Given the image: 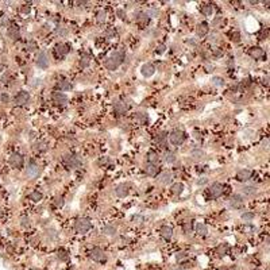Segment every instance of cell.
I'll return each mask as SVG.
<instances>
[{
  "instance_id": "obj_1",
  "label": "cell",
  "mask_w": 270,
  "mask_h": 270,
  "mask_svg": "<svg viewBox=\"0 0 270 270\" xmlns=\"http://www.w3.org/2000/svg\"><path fill=\"white\" fill-rule=\"evenodd\" d=\"M124 61V53L123 51H115L113 54H111L105 61V68L108 70H116L118 68L123 64Z\"/></svg>"
},
{
  "instance_id": "obj_2",
  "label": "cell",
  "mask_w": 270,
  "mask_h": 270,
  "mask_svg": "<svg viewBox=\"0 0 270 270\" xmlns=\"http://www.w3.org/2000/svg\"><path fill=\"white\" fill-rule=\"evenodd\" d=\"M75 228H76L77 232H80V234H85V232H88L92 228V223H91V220L89 219L80 218V219L76 220Z\"/></svg>"
},
{
  "instance_id": "obj_3",
  "label": "cell",
  "mask_w": 270,
  "mask_h": 270,
  "mask_svg": "<svg viewBox=\"0 0 270 270\" xmlns=\"http://www.w3.org/2000/svg\"><path fill=\"white\" fill-rule=\"evenodd\" d=\"M169 139L174 146H180L184 143V141H185V134H184L181 130H174V131L169 135Z\"/></svg>"
},
{
  "instance_id": "obj_4",
  "label": "cell",
  "mask_w": 270,
  "mask_h": 270,
  "mask_svg": "<svg viewBox=\"0 0 270 270\" xmlns=\"http://www.w3.org/2000/svg\"><path fill=\"white\" fill-rule=\"evenodd\" d=\"M15 104L19 105V107H23V105H27V103L30 101V95H28V92L26 91H20L18 95L15 96Z\"/></svg>"
},
{
  "instance_id": "obj_5",
  "label": "cell",
  "mask_w": 270,
  "mask_h": 270,
  "mask_svg": "<svg viewBox=\"0 0 270 270\" xmlns=\"http://www.w3.org/2000/svg\"><path fill=\"white\" fill-rule=\"evenodd\" d=\"M91 257H92V259L97 261V262H105V261H107V255H105V253L99 247L92 248Z\"/></svg>"
},
{
  "instance_id": "obj_6",
  "label": "cell",
  "mask_w": 270,
  "mask_h": 270,
  "mask_svg": "<svg viewBox=\"0 0 270 270\" xmlns=\"http://www.w3.org/2000/svg\"><path fill=\"white\" fill-rule=\"evenodd\" d=\"M36 65L41 69H46L49 66V57L45 51H39L36 54Z\"/></svg>"
},
{
  "instance_id": "obj_7",
  "label": "cell",
  "mask_w": 270,
  "mask_h": 270,
  "mask_svg": "<svg viewBox=\"0 0 270 270\" xmlns=\"http://www.w3.org/2000/svg\"><path fill=\"white\" fill-rule=\"evenodd\" d=\"M64 161L66 163V166H69V167H79L81 165V161L73 154H66L64 157Z\"/></svg>"
},
{
  "instance_id": "obj_8",
  "label": "cell",
  "mask_w": 270,
  "mask_h": 270,
  "mask_svg": "<svg viewBox=\"0 0 270 270\" xmlns=\"http://www.w3.org/2000/svg\"><path fill=\"white\" fill-rule=\"evenodd\" d=\"M222 193H223V185L222 184H219V182L212 184L211 189H210V196L211 197L212 199H218V197L222 196Z\"/></svg>"
},
{
  "instance_id": "obj_9",
  "label": "cell",
  "mask_w": 270,
  "mask_h": 270,
  "mask_svg": "<svg viewBox=\"0 0 270 270\" xmlns=\"http://www.w3.org/2000/svg\"><path fill=\"white\" fill-rule=\"evenodd\" d=\"M10 163L16 169H20L23 166V157L19 153H12L10 157Z\"/></svg>"
},
{
  "instance_id": "obj_10",
  "label": "cell",
  "mask_w": 270,
  "mask_h": 270,
  "mask_svg": "<svg viewBox=\"0 0 270 270\" xmlns=\"http://www.w3.org/2000/svg\"><path fill=\"white\" fill-rule=\"evenodd\" d=\"M53 101L57 105H66L68 104V96L62 92H55L53 93Z\"/></svg>"
},
{
  "instance_id": "obj_11",
  "label": "cell",
  "mask_w": 270,
  "mask_h": 270,
  "mask_svg": "<svg viewBox=\"0 0 270 270\" xmlns=\"http://www.w3.org/2000/svg\"><path fill=\"white\" fill-rule=\"evenodd\" d=\"M69 50H70V47H69L68 45H65V43H57L55 47H54V54H55L57 57H64V55L68 54Z\"/></svg>"
},
{
  "instance_id": "obj_12",
  "label": "cell",
  "mask_w": 270,
  "mask_h": 270,
  "mask_svg": "<svg viewBox=\"0 0 270 270\" xmlns=\"http://www.w3.org/2000/svg\"><path fill=\"white\" fill-rule=\"evenodd\" d=\"M243 204H244V201H243V197L240 195H232L231 196V199H230V205L232 207V208H236V210H239V208H242L243 207Z\"/></svg>"
},
{
  "instance_id": "obj_13",
  "label": "cell",
  "mask_w": 270,
  "mask_h": 270,
  "mask_svg": "<svg viewBox=\"0 0 270 270\" xmlns=\"http://www.w3.org/2000/svg\"><path fill=\"white\" fill-rule=\"evenodd\" d=\"M39 174V166L36 165V163L31 162L30 165L27 166V170H26V176L28 178H35L36 176Z\"/></svg>"
},
{
  "instance_id": "obj_14",
  "label": "cell",
  "mask_w": 270,
  "mask_h": 270,
  "mask_svg": "<svg viewBox=\"0 0 270 270\" xmlns=\"http://www.w3.org/2000/svg\"><path fill=\"white\" fill-rule=\"evenodd\" d=\"M158 166H157V163H150V162H147L146 165H145V173L147 174V176H151V177H154V176H157V173H158Z\"/></svg>"
},
{
  "instance_id": "obj_15",
  "label": "cell",
  "mask_w": 270,
  "mask_h": 270,
  "mask_svg": "<svg viewBox=\"0 0 270 270\" xmlns=\"http://www.w3.org/2000/svg\"><path fill=\"white\" fill-rule=\"evenodd\" d=\"M157 180H158V182H161V184H169V182H171V180H173V174L170 173V171H162L161 174L157 177Z\"/></svg>"
},
{
  "instance_id": "obj_16",
  "label": "cell",
  "mask_w": 270,
  "mask_h": 270,
  "mask_svg": "<svg viewBox=\"0 0 270 270\" xmlns=\"http://www.w3.org/2000/svg\"><path fill=\"white\" fill-rule=\"evenodd\" d=\"M141 72H142V75L145 76V77H151V76L154 75V72H155V68H154L153 64H145L142 66Z\"/></svg>"
},
{
  "instance_id": "obj_17",
  "label": "cell",
  "mask_w": 270,
  "mask_h": 270,
  "mask_svg": "<svg viewBox=\"0 0 270 270\" xmlns=\"http://www.w3.org/2000/svg\"><path fill=\"white\" fill-rule=\"evenodd\" d=\"M208 31H210V24H208L207 22H201L197 26V30H196V34H197L199 36H204L208 34Z\"/></svg>"
},
{
  "instance_id": "obj_18",
  "label": "cell",
  "mask_w": 270,
  "mask_h": 270,
  "mask_svg": "<svg viewBox=\"0 0 270 270\" xmlns=\"http://www.w3.org/2000/svg\"><path fill=\"white\" fill-rule=\"evenodd\" d=\"M250 55L255 60H261L265 57V50L262 47H253L250 49Z\"/></svg>"
},
{
  "instance_id": "obj_19",
  "label": "cell",
  "mask_w": 270,
  "mask_h": 270,
  "mask_svg": "<svg viewBox=\"0 0 270 270\" xmlns=\"http://www.w3.org/2000/svg\"><path fill=\"white\" fill-rule=\"evenodd\" d=\"M115 192H116V195L119 196V197H126V196L128 195V185H126V184H120V185H118L116 186V189H115Z\"/></svg>"
},
{
  "instance_id": "obj_20",
  "label": "cell",
  "mask_w": 270,
  "mask_h": 270,
  "mask_svg": "<svg viewBox=\"0 0 270 270\" xmlns=\"http://www.w3.org/2000/svg\"><path fill=\"white\" fill-rule=\"evenodd\" d=\"M127 104L123 103V101H118V103H115V105H113V111H115L118 115H120V113H124L126 111H127Z\"/></svg>"
},
{
  "instance_id": "obj_21",
  "label": "cell",
  "mask_w": 270,
  "mask_h": 270,
  "mask_svg": "<svg viewBox=\"0 0 270 270\" xmlns=\"http://www.w3.org/2000/svg\"><path fill=\"white\" fill-rule=\"evenodd\" d=\"M161 235H162L166 240L171 239V236H173V228H171L170 226H163V227L161 228Z\"/></svg>"
},
{
  "instance_id": "obj_22",
  "label": "cell",
  "mask_w": 270,
  "mask_h": 270,
  "mask_svg": "<svg viewBox=\"0 0 270 270\" xmlns=\"http://www.w3.org/2000/svg\"><path fill=\"white\" fill-rule=\"evenodd\" d=\"M251 177V171L250 170H239L238 174H236V178L239 180V181H247V180H250Z\"/></svg>"
},
{
  "instance_id": "obj_23",
  "label": "cell",
  "mask_w": 270,
  "mask_h": 270,
  "mask_svg": "<svg viewBox=\"0 0 270 270\" xmlns=\"http://www.w3.org/2000/svg\"><path fill=\"white\" fill-rule=\"evenodd\" d=\"M196 232H197L200 236H205L208 234V227L203 223H199L197 226H196Z\"/></svg>"
},
{
  "instance_id": "obj_24",
  "label": "cell",
  "mask_w": 270,
  "mask_h": 270,
  "mask_svg": "<svg viewBox=\"0 0 270 270\" xmlns=\"http://www.w3.org/2000/svg\"><path fill=\"white\" fill-rule=\"evenodd\" d=\"M101 232L105 235H109V236H113L116 234V227L113 226H104L103 228H101Z\"/></svg>"
},
{
  "instance_id": "obj_25",
  "label": "cell",
  "mask_w": 270,
  "mask_h": 270,
  "mask_svg": "<svg viewBox=\"0 0 270 270\" xmlns=\"http://www.w3.org/2000/svg\"><path fill=\"white\" fill-rule=\"evenodd\" d=\"M182 190H184V185H182L181 182H176L174 185L171 186V192H173V195H176V196L181 195Z\"/></svg>"
},
{
  "instance_id": "obj_26",
  "label": "cell",
  "mask_w": 270,
  "mask_h": 270,
  "mask_svg": "<svg viewBox=\"0 0 270 270\" xmlns=\"http://www.w3.org/2000/svg\"><path fill=\"white\" fill-rule=\"evenodd\" d=\"M28 199H30L31 201H39V200H42V193L38 190H34L28 195Z\"/></svg>"
},
{
  "instance_id": "obj_27",
  "label": "cell",
  "mask_w": 270,
  "mask_h": 270,
  "mask_svg": "<svg viewBox=\"0 0 270 270\" xmlns=\"http://www.w3.org/2000/svg\"><path fill=\"white\" fill-rule=\"evenodd\" d=\"M201 12L205 16H211L212 15V12H214V7L211 6V4H205V6H203L201 7Z\"/></svg>"
},
{
  "instance_id": "obj_28",
  "label": "cell",
  "mask_w": 270,
  "mask_h": 270,
  "mask_svg": "<svg viewBox=\"0 0 270 270\" xmlns=\"http://www.w3.org/2000/svg\"><path fill=\"white\" fill-rule=\"evenodd\" d=\"M8 35H10L11 39H18V38H19V30H18L16 27L8 28Z\"/></svg>"
},
{
  "instance_id": "obj_29",
  "label": "cell",
  "mask_w": 270,
  "mask_h": 270,
  "mask_svg": "<svg viewBox=\"0 0 270 270\" xmlns=\"http://www.w3.org/2000/svg\"><path fill=\"white\" fill-rule=\"evenodd\" d=\"M105 19H107V12H105V11H99V12H97V15H96L97 23H100V24L104 23Z\"/></svg>"
},
{
  "instance_id": "obj_30",
  "label": "cell",
  "mask_w": 270,
  "mask_h": 270,
  "mask_svg": "<svg viewBox=\"0 0 270 270\" xmlns=\"http://www.w3.org/2000/svg\"><path fill=\"white\" fill-rule=\"evenodd\" d=\"M243 193L248 195V196H253V195L257 193V188H254V186H243Z\"/></svg>"
},
{
  "instance_id": "obj_31",
  "label": "cell",
  "mask_w": 270,
  "mask_h": 270,
  "mask_svg": "<svg viewBox=\"0 0 270 270\" xmlns=\"http://www.w3.org/2000/svg\"><path fill=\"white\" fill-rule=\"evenodd\" d=\"M58 87H60V91H68V89L72 88V85L69 81H60Z\"/></svg>"
},
{
  "instance_id": "obj_32",
  "label": "cell",
  "mask_w": 270,
  "mask_h": 270,
  "mask_svg": "<svg viewBox=\"0 0 270 270\" xmlns=\"http://www.w3.org/2000/svg\"><path fill=\"white\" fill-rule=\"evenodd\" d=\"M34 149L36 151H46L47 150V146H46V143H45V142H36L35 146H34Z\"/></svg>"
},
{
  "instance_id": "obj_33",
  "label": "cell",
  "mask_w": 270,
  "mask_h": 270,
  "mask_svg": "<svg viewBox=\"0 0 270 270\" xmlns=\"http://www.w3.org/2000/svg\"><path fill=\"white\" fill-rule=\"evenodd\" d=\"M212 83H214L216 87H223L224 80L222 79V77H219V76H215V77H212Z\"/></svg>"
},
{
  "instance_id": "obj_34",
  "label": "cell",
  "mask_w": 270,
  "mask_h": 270,
  "mask_svg": "<svg viewBox=\"0 0 270 270\" xmlns=\"http://www.w3.org/2000/svg\"><path fill=\"white\" fill-rule=\"evenodd\" d=\"M165 161L169 162V163L174 162V161H176V154L173 153V151H167L166 155H165Z\"/></svg>"
},
{
  "instance_id": "obj_35",
  "label": "cell",
  "mask_w": 270,
  "mask_h": 270,
  "mask_svg": "<svg viewBox=\"0 0 270 270\" xmlns=\"http://www.w3.org/2000/svg\"><path fill=\"white\" fill-rule=\"evenodd\" d=\"M80 65H81L83 68H85V66H88V65H89V57H88L87 54H83V55H81Z\"/></svg>"
},
{
  "instance_id": "obj_36",
  "label": "cell",
  "mask_w": 270,
  "mask_h": 270,
  "mask_svg": "<svg viewBox=\"0 0 270 270\" xmlns=\"http://www.w3.org/2000/svg\"><path fill=\"white\" fill-rule=\"evenodd\" d=\"M54 204H55V207H64L65 200H64L62 196H57V197L54 199Z\"/></svg>"
},
{
  "instance_id": "obj_37",
  "label": "cell",
  "mask_w": 270,
  "mask_h": 270,
  "mask_svg": "<svg viewBox=\"0 0 270 270\" xmlns=\"http://www.w3.org/2000/svg\"><path fill=\"white\" fill-rule=\"evenodd\" d=\"M242 219L244 220V222H250V220L254 219V214H253V212H244V214L242 215Z\"/></svg>"
},
{
  "instance_id": "obj_38",
  "label": "cell",
  "mask_w": 270,
  "mask_h": 270,
  "mask_svg": "<svg viewBox=\"0 0 270 270\" xmlns=\"http://www.w3.org/2000/svg\"><path fill=\"white\" fill-rule=\"evenodd\" d=\"M204 155H205V153H204L203 150H193L192 151V157H195V158H203Z\"/></svg>"
},
{
  "instance_id": "obj_39",
  "label": "cell",
  "mask_w": 270,
  "mask_h": 270,
  "mask_svg": "<svg viewBox=\"0 0 270 270\" xmlns=\"http://www.w3.org/2000/svg\"><path fill=\"white\" fill-rule=\"evenodd\" d=\"M165 141H166V134L165 133H162V134H159L158 137H157V143H159V145H165Z\"/></svg>"
},
{
  "instance_id": "obj_40",
  "label": "cell",
  "mask_w": 270,
  "mask_h": 270,
  "mask_svg": "<svg viewBox=\"0 0 270 270\" xmlns=\"http://www.w3.org/2000/svg\"><path fill=\"white\" fill-rule=\"evenodd\" d=\"M182 228H184V232H186V234H189V232L192 231V222H185L184 223V226H182Z\"/></svg>"
},
{
  "instance_id": "obj_41",
  "label": "cell",
  "mask_w": 270,
  "mask_h": 270,
  "mask_svg": "<svg viewBox=\"0 0 270 270\" xmlns=\"http://www.w3.org/2000/svg\"><path fill=\"white\" fill-rule=\"evenodd\" d=\"M20 224H22V227H28L30 226V219L27 218V216H22V219H20Z\"/></svg>"
},
{
  "instance_id": "obj_42",
  "label": "cell",
  "mask_w": 270,
  "mask_h": 270,
  "mask_svg": "<svg viewBox=\"0 0 270 270\" xmlns=\"http://www.w3.org/2000/svg\"><path fill=\"white\" fill-rule=\"evenodd\" d=\"M158 161V155L155 153H149V162L150 163H155Z\"/></svg>"
},
{
  "instance_id": "obj_43",
  "label": "cell",
  "mask_w": 270,
  "mask_h": 270,
  "mask_svg": "<svg viewBox=\"0 0 270 270\" xmlns=\"http://www.w3.org/2000/svg\"><path fill=\"white\" fill-rule=\"evenodd\" d=\"M35 49H36V45H35L34 42H28V43H26V50L32 51V50H35Z\"/></svg>"
},
{
  "instance_id": "obj_44",
  "label": "cell",
  "mask_w": 270,
  "mask_h": 270,
  "mask_svg": "<svg viewBox=\"0 0 270 270\" xmlns=\"http://www.w3.org/2000/svg\"><path fill=\"white\" fill-rule=\"evenodd\" d=\"M133 220H134V223L141 224V223L143 222V216H141V215H135L134 218H133Z\"/></svg>"
},
{
  "instance_id": "obj_45",
  "label": "cell",
  "mask_w": 270,
  "mask_h": 270,
  "mask_svg": "<svg viewBox=\"0 0 270 270\" xmlns=\"http://www.w3.org/2000/svg\"><path fill=\"white\" fill-rule=\"evenodd\" d=\"M226 248H227V246H226V244H224V246H223V248H222V247H219L218 253H219V255H220V257H222V255H224V253H226Z\"/></svg>"
},
{
  "instance_id": "obj_46",
  "label": "cell",
  "mask_w": 270,
  "mask_h": 270,
  "mask_svg": "<svg viewBox=\"0 0 270 270\" xmlns=\"http://www.w3.org/2000/svg\"><path fill=\"white\" fill-rule=\"evenodd\" d=\"M116 14L119 15V18H122V19H124V18H126V12H124V11H122V10H118V11H116Z\"/></svg>"
},
{
  "instance_id": "obj_47",
  "label": "cell",
  "mask_w": 270,
  "mask_h": 270,
  "mask_svg": "<svg viewBox=\"0 0 270 270\" xmlns=\"http://www.w3.org/2000/svg\"><path fill=\"white\" fill-rule=\"evenodd\" d=\"M165 49H166V47H165V45H159V47H158L157 53H158V54H162V53L165 51Z\"/></svg>"
},
{
  "instance_id": "obj_48",
  "label": "cell",
  "mask_w": 270,
  "mask_h": 270,
  "mask_svg": "<svg viewBox=\"0 0 270 270\" xmlns=\"http://www.w3.org/2000/svg\"><path fill=\"white\" fill-rule=\"evenodd\" d=\"M2 100L4 101V103H7V101H8V95H6V93H4V95L2 96Z\"/></svg>"
},
{
  "instance_id": "obj_49",
  "label": "cell",
  "mask_w": 270,
  "mask_h": 270,
  "mask_svg": "<svg viewBox=\"0 0 270 270\" xmlns=\"http://www.w3.org/2000/svg\"><path fill=\"white\" fill-rule=\"evenodd\" d=\"M186 257V253H181L180 255H177V259H181V258H185Z\"/></svg>"
},
{
  "instance_id": "obj_50",
  "label": "cell",
  "mask_w": 270,
  "mask_h": 270,
  "mask_svg": "<svg viewBox=\"0 0 270 270\" xmlns=\"http://www.w3.org/2000/svg\"><path fill=\"white\" fill-rule=\"evenodd\" d=\"M234 41H239V32H234Z\"/></svg>"
},
{
  "instance_id": "obj_51",
  "label": "cell",
  "mask_w": 270,
  "mask_h": 270,
  "mask_svg": "<svg viewBox=\"0 0 270 270\" xmlns=\"http://www.w3.org/2000/svg\"><path fill=\"white\" fill-rule=\"evenodd\" d=\"M22 11L24 12V14H27V12L30 11V7H23V8H22Z\"/></svg>"
},
{
  "instance_id": "obj_52",
  "label": "cell",
  "mask_w": 270,
  "mask_h": 270,
  "mask_svg": "<svg viewBox=\"0 0 270 270\" xmlns=\"http://www.w3.org/2000/svg\"><path fill=\"white\" fill-rule=\"evenodd\" d=\"M108 35H115V31H112V30H108V32H107Z\"/></svg>"
},
{
  "instance_id": "obj_53",
  "label": "cell",
  "mask_w": 270,
  "mask_h": 270,
  "mask_svg": "<svg viewBox=\"0 0 270 270\" xmlns=\"http://www.w3.org/2000/svg\"><path fill=\"white\" fill-rule=\"evenodd\" d=\"M204 182H207V180H201V181H197L199 185H200V184H204Z\"/></svg>"
},
{
  "instance_id": "obj_54",
  "label": "cell",
  "mask_w": 270,
  "mask_h": 270,
  "mask_svg": "<svg viewBox=\"0 0 270 270\" xmlns=\"http://www.w3.org/2000/svg\"><path fill=\"white\" fill-rule=\"evenodd\" d=\"M2 69H3V65H2V64H0V70H2Z\"/></svg>"
}]
</instances>
